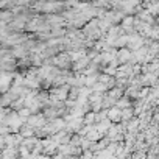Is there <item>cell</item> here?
<instances>
[{"mask_svg":"<svg viewBox=\"0 0 159 159\" xmlns=\"http://www.w3.org/2000/svg\"><path fill=\"white\" fill-rule=\"evenodd\" d=\"M83 139H86V140H89L91 143H94V142H98V140L102 139V134H98V131L92 126V128L89 129V133H88Z\"/></svg>","mask_w":159,"mask_h":159,"instance_id":"cell-1","label":"cell"},{"mask_svg":"<svg viewBox=\"0 0 159 159\" xmlns=\"http://www.w3.org/2000/svg\"><path fill=\"white\" fill-rule=\"evenodd\" d=\"M94 157V154L91 153V151H84L83 154H81V159H92Z\"/></svg>","mask_w":159,"mask_h":159,"instance_id":"cell-2","label":"cell"}]
</instances>
